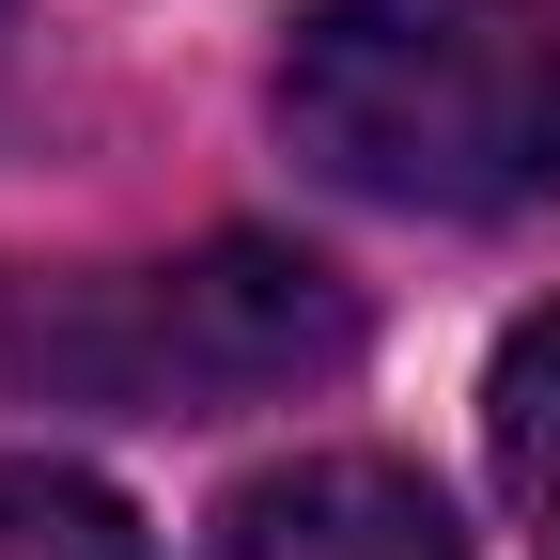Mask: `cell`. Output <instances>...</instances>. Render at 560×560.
Wrapping results in <instances>:
<instances>
[{"label":"cell","instance_id":"5b68a950","mask_svg":"<svg viewBox=\"0 0 560 560\" xmlns=\"http://www.w3.org/2000/svg\"><path fill=\"white\" fill-rule=\"evenodd\" d=\"M0 560H140V529L79 467H0Z\"/></svg>","mask_w":560,"mask_h":560},{"label":"cell","instance_id":"277c9868","mask_svg":"<svg viewBox=\"0 0 560 560\" xmlns=\"http://www.w3.org/2000/svg\"><path fill=\"white\" fill-rule=\"evenodd\" d=\"M482 452H499V499L529 529H560V312L499 342V389H482Z\"/></svg>","mask_w":560,"mask_h":560},{"label":"cell","instance_id":"7a4b0ae2","mask_svg":"<svg viewBox=\"0 0 560 560\" xmlns=\"http://www.w3.org/2000/svg\"><path fill=\"white\" fill-rule=\"evenodd\" d=\"M342 359H359V296H342L312 249H265V234H219V249H187L156 280H125L109 327H94V374L125 405H172V420L312 389Z\"/></svg>","mask_w":560,"mask_h":560},{"label":"cell","instance_id":"3957f363","mask_svg":"<svg viewBox=\"0 0 560 560\" xmlns=\"http://www.w3.org/2000/svg\"><path fill=\"white\" fill-rule=\"evenodd\" d=\"M219 560H467V529L436 514V482H405L374 452H296V467L234 482Z\"/></svg>","mask_w":560,"mask_h":560},{"label":"cell","instance_id":"6da1fadb","mask_svg":"<svg viewBox=\"0 0 560 560\" xmlns=\"http://www.w3.org/2000/svg\"><path fill=\"white\" fill-rule=\"evenodd\" d=\"M280 140L389 219H514L560 187L545 0H312L280 47Z\"/></svg>","mask_w":560,"mask_h":560}]
</instances>
